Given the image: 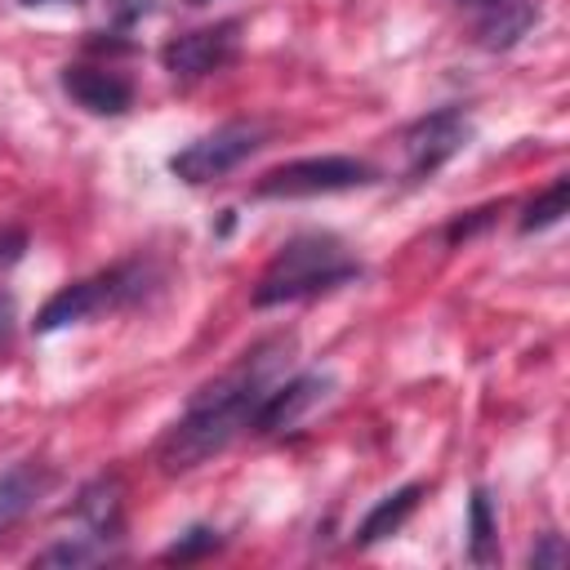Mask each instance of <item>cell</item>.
<instances>
[{
  "label": "cell",
  "instance_id": "obj_1",
  "mask_svg": "<svg viewBox=\"0 0 570 570\" xmlns=\"http://www.w3.org/2000/svg\"><path fill=\"white\" fill-rule=\"evenodd\" d=\"M285 365H289V338H267L254 352H245L236 370H227L223 379L205 383L191 396V405L183 410V419L160 436L156 463L165 472H191L209 454L227 450L240 432H249L254 410L276 387V374Z\"/></svg>",
  "mask_w": 570,
  "mask_h": 570
},
{
  "label": "cell",
  "instance_id": "obj_2",
  "mask_svg": "<svg viewBox=\"0 0 570 570\" xmlns=\"http://www.w3.org/2000/svg\"><path fill=\"white\" fill-rule=\"evenodd\" d=\"M356 276H361V263L347 254V245L338 236L303 232V236H289L276 249V258L263 267V276L254 285V307H276V303L312 298V294L347 285Z\"/></svg>",
  "mask_w": 570,
  "mask_h": 570
},
{
  "label": "cell",
  "instance_id": "obj_3",
  "mask_svg": "<svg viewBox=\"0 0 570 570\" xmlns=\"http://www.w3.org/2000/svg\"><path fill=\"white\" fill-rule=\"evenodd\" d=\"M151 285V267L147 263H116L98 276H85L76 285H62L36 316V330L49 334V330H62V325H76V321H89V316H102V312H116V307H129L147 294Z\"/></svg>",
  "mask_w": 570,
  "mask_h": 570
},
{
  "label": "cell",
  "instance_id": "obj_4",
  "mask_svg": "<svg viewBox=\"0 0 570 570\" xmlns=\"http://www.w3.org/2000/svg\"><path fill=\"white\" fill-rule=\"evenodd\" d=\"M379 183V169L356 156H303L289 165L267 169L254 183V196L263 200H298V196H330V191H352Z\"/></svg>",
  "mask_w": 570,
  "mask_h": 570
},
{
  "label": "cell",
  "instance_id": "obj_5",
  "mask_svg": "<svg viewBox=\"0 0 570 570\" xmlns=\"http://www.w3.org/2000/svg\"><path fill=\"white\" fill-rule=\"evenodd\" d=\"M263 125L258 120H232V125H218L214 134L187 142L183 151L169 156V174L183 178V183H214L223 174H232L240 160H249L258 147H263Z\"/></svg>",
  "mask_w": 570,
  "mask_h": 570
},
{
  "label": "cell",
  "instance_id": "obj_6",
  "mask_svg": "<svg viewBox=\"0 0 570 570\" xmlns=\"http://www.w3.org/2000/svg\"><path fill=\"white\" fill-rule=\"evenodd\" d=\"M236 53H240V22L227 18V22H214V27H196V31L174 36L160 49V62H165V71H174L183 80H196V76L223 71Z\"/></svg>",
  "mask_w": 570,
  "mask_h": 570
},
{
  "label": "cell",
  "instance_id": "obj_7",
  "mask_svg": "<svg viewBox=\"0 0 570 570\" xmlns=\"http://www.w3.org/2000/svg\"><path fill=\"white\" fill-rule=\"evenodd\" d=\"M468 138H472V125H468V116H463L459 107H441V111L414 120V125L405 129V138H401V142H405L410 174L423 178V174L441 169L450 156H459V151L468 147Z\"/></svg>",
  "mask_w": 570,
  "mask_h": 570
},
{
  "label": "cell",
  "instance_id": "obj_8",
  "mask_svg": "<svg viewBox=\"0 0 570 570\" xmlns=\"http://www.w3.org/2000/svg\"><path fill=\"white\" fill-rule=\"evenodd\" d=\"M330 387H334L330 374H298V379H289V383H276V387L263 396V405L254 410L249 432H258V436L289 432L294 423H303V419L330 396Z\"/></svg>",
  "mask_w": 570,
  "mask_h": 570
},
{
  "label": "cell",
  "instance_id": "obj_9",
  "mask_svg": "<svg viewBox=\"0 0 570 570\" xmlns=\"http://www.w3.org/2000/svg\"><path fill=\"white\" fill-rule=\"evenodd\" d=\"M62 89L94 116H120L134 102V85L111 67H67Z\"/></svg>",
  "mask_w": 570,
  "mask_h": 570
},
{
  "label": "cell",
  "instance_id": "obj_10",
  "mask_svg": "<svg viewBox=\"0 0 570 570\" xmlns=\"http://www.w3.org/2000/svg\"><path fill=\"white\" fill-rule=\"evenodd\" d=\"M49 485H53V472H49L45 463H36V459L13 463V468L0 476V530H9L13 521H22Z\"/></svg>",
  "mask_w": 570,
  "mask_h": 570
},
{
  "label": "cell",
  "instance_id": "obj_11",
  "mask_svg": "<svg viewBox=\"0 0 570 570\" xmlns=\"http://www.w3.org/2000/svg\"><path fill=\"white\" fill-rule=\"evenodd\" d=\"M419 499H423V485H419V481H410V485H401V490L383 494V499L365 512V521L356 525V543H361V548H370V543H379V539L396 534V530L405 525V517L419 508Z\"/></svg>",
  "mask_w": 570,
  "mask_h": 570
},
{
  "label": "cell",
  "instance_id": "obj_12",
  "mask_svg": "<svg viewBox=\"0 0 570 570\" xmlns=\"http://www.w3.org/2000/svg\"><path fill=\"white\" fill-rule=\"evenodd\" d=\"M76 517L85 521V534H94V539H102V543L120 539V481H116V476L94 481V485L80 494Z\"/></svg>",
  "mask_w": 570,
  "mask_h": 570
},
{
  "label": "cell",
  "instance_id": "obj_13",
  "mask_svg": "<svg viewBox=\"0 0 570 570\" xmlns=\"http://www.w3.org/2000/svg\"><path fill=\"white\" fill-rule=\"evenodd\" d=\"M530 22H534V4H525V0H499L494 13L481 22V45L485 49H508V45H517L530 31Z\"/></svg>",
  "mask_w": 570,
  "mask_h": 570
},
{
  "label": "cell",
  "instance_id": "obj_14",
  "mask_svg": "<svg viewBox=\"0 0 570 570\" xmlns=\"http://www.w3.org/2000/svg\"><path fill=\"white\" fill-rule=\"evenodd\" d=\"M566 205H570V178H552V187L539 191V196L525 205V214H521V232H543V227L561 223Z\"/></svg>",
  "mask_w": 570,
  "mask_h": 570
},
{
  "label": "cell",
  "instance_id": "obj_15",
  "mask_svg": "<svg viewBox=\"0 0 570 570\" xmlns=\"http://www.w3.org/2000/svg\"><path fill=\"white\" fill-rule=\"evenodd\" d=\"M98 557H107V543L94 539V534H76V539H62V543L45 548V552L36 557V566H89V561H98Z\"/></svg>",
  "mask_w": 570,
  "mask_h": 570
},
{
  "label": "cell",
  "instance_id": "obj_16",
  "mask_svg": "<svg viewBox=\"0 0 570 570\" xmlns=\"http://www.w3.org/2000/svg\"><path fill=\"white\" fill-rule=\"evenodd\" d=\"M468 557H472V561H490V557H494V512H490V494H485V490L472 494V539H468Z\"/></svg>",
  "mask_w": 570,
  "mask_h": 570
},
{
  "label": "cell",
  "instance_id": "obj_17",
  "mask_svg": "<svg viewBox=\"0 0 570 570\" xmlns=\"http://www.w3.org/2000/svg\"><path fill=\"white\" fill-rule=\"evenodd\" d=\"M214 548H218V530H209V525H191L178 543L165 548V561H196V557H209Z\"/></svg>",
  "mask_w": 570,
  "mask_h": 570
},
{
  "label": "cell",
  "instance_id": "obj_18",
  "mask_svg": "<svg viewBox=\"0 0 570 570\" xmlns=\"http://www.w3.org/2000/svg\"><path fill=\"white\" fill-rule=\"evenodd\" d=\"M530 566L543 570V566H566V543L561 534H543L539 548H530Z\"/></svg>",
  "mask_w": 570,
  "mask_h": 570
},
{
  "label": "cell",
  "instance_id": "obj_19",
  "mask_svg": "<svg viewBox=\"0 0 570 570\" xmlns=\"http://www.w3.org/2000/svg\"><path fill=\"white\" fill-rule=\"evenodd\" d=\"M107 9H111L116 27H134V22H142L151 13V0H107Z\"/></svg>",
  "mask_w": 570,
  "mask_h": 570
},
{
  "label": "cell",
  "instance_id": "obj_20",
  "mask_svg": "<svg viewBox=\"0 0 570 570\" xmlns=\"http://www.w3.org/2000/svg\"><path fill=\"white\" fill-rule=\"evenodd\" d=\"M22 249H27V236H22V232H0V267L18 263Z\"/></svg>",
  "mask_w": 570,
  "mask_h": 570
},
{
  "label": "cell",
  "instance_id": "obj_21",
  "mask_svg": "<svg viewBox=\"0 0 570 570\" xmlns=\"http://www.w3.org/2000/svg\"><path fill=\"white\" fill-rule=\"evenodd\" d=\"M9 330H13V298L0 294V343L9 338Z\"/></svg>",
  "mask_w": 570,
  "mask_h": 570
},
{
  "label": "cell",
  "instance_id": "obj_22",
  "mask_svg": "<svg viewBox=\"0 0 570 570\" xmlns=\"http://www.w3.org/2000/svg\"><path fill=\"white\" fill-rule=\"evenodd\" d=\"M22 4H80V0H22Z\"/></svg>",
  "mask_w": 570,
  "mask_h": 570
},
{
  "label": "cell",
  "instance_id": "obj_23",
  "mask_svg": "<svg viewBox=\"0 0 570 570\" xmlns=\"http://www.w3.org/2000/svg\"><path fill=\"white\" fill-rule=\"evenodd\" d=\"M459 4H499V0H459Z\"/></svg>",
  "mask_w": 570,
  "mask_h": 570
},
{
  "label": "cell",
  "instance_id": "obj_24",
  "mask_svg": "<svg viewBox=\"0 0 570 570\" xmlns=\"http://www.w3.org/2000/svg\"><path fill=\"white\" fill-rule=\"evenodd\" d=\"M187 4H209V0H187Z\"/></svg>",
  "mask_w": 570,
  "mask_h": 570
}]
</instances>
